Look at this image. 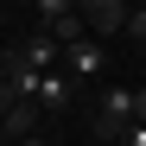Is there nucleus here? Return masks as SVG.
<instances>
[{
	"instance_id": "1",
	"label": "nucleus",
	"mask_w": 146,
	"mask_h": 146,
	"mask_svg": "<svg viewBox=\"0 0 146 146\" xmlns=\"http://www.w3.org/2000/svg\"><path fill=\"white\" fill-rule=\"evenodd\" d=\"M133 108H140V89H121V83H108V89H102V108H95V121H89L95 146H121V133L133 127Z\"/></svg>"
},
{
	"instance_id": "2",
	"label": "nucleus",
	"mask_w": 146,
	"mask_h": 146,
	"mask_svg": "<svg viewBox=\"0 0 146 146\" xmlns=\"http://www.w3.org/2000/svg\"><path fill=\"white\" fill-rule=\"evenodd\" d=\"M64 70H70L76 83H95V76L108 70V44H102V38H83V44H70V51H64Z\"/></svg>"
},
{
	"instance_id": "3",
	"label": "nucleus",
	"mask_w": 146,
	"mask_h": 146,
	"mask_svg": "<svg viewBox=\"0 0 146 146\" xmlns=\"http://www.w3.org/2000/svg\"><path fill=\"white\" fill-rule=\"evenodd\" d=\"M127 0H89L83 19H89V38H108V32H127Z\"/></svg>"
},
{
	"instance_id": "4",
	"label": "nucleus",
	"mask_w": 146,
	"mask_h": 146,
	"mask_svg": "<svg viewBox=\"0 0 146 146\" xmlns=\"http://www.w3.org/2000/svg\"><path fill=\"white\" fill-rule=\"evenodd\" d=\"M70 102H76V76H70V70H44V83H38V108H44V114H64Z\"/></svg>"
},
{
	"instance_id": "5",
	"label": "nucleus",
	"mask_w": 146,
	"mask_h": 146,
	"mask_svg": "<svg viewBox=\"0 0 146 146\" xmlns=\"http://www.w3.org/2000/svg\"><path fill=\"white\" fill-rule=\"evenodd\" d=\"M38 121H44V108H38V102H19L7 121H0V127H7V140L19 146V140H32V133H38Z\"/></svg>"
},
{
	"instance_id": "6",
	"label": "nucleus",
	"mask_w": 146,
	"mask_h": 146,
	"mask_svg": "<svg viewBox=\"0 0 146 146\" xmlns=\"http://www.w3.org/2000/svg\"><path fill=\"white\" fill-rule=\"evenodd\" d=\"M64 13H76V0H38V19H44V26H57Z\"/></svg>"
},
{
	"instance_id": "7",
	"label": "nucleus",
	"mask_w": 146,
	"mask_h": 146,
	"mask_svg": "<svg viewBox=\"0 0 146 146\" xmlns=\"http://www.w3.org/2000/svg\"><path fill=\"white\" fill-rule=\"evenodd\" d=\"M127 38H133V44H146V7H133V13H127Z\"/></svg>"
},
{
	"instance_id": "8",
	"label": "nucleus",
	"mask_w": 146,
	"mask_h": 146,
	"mask_svg": "<svg viewBox=\"0 0 146 146\" xmlns=\"http://www.w3.org/2000/svg\"><path fill=\"white\" fill-rule=\"evenodd\" d=\"M121 146H146V121H133V127L121 133Z\"/></svg>"
},
{
	"instance_id": "9",
	"label": "nucleus",
	"mask_w": 146,
	"mask_h": 146,
	"mask_svg": "<svg viewBox=\"0 0 146 146\" xmlns=\"http://www.w3.org/2000/svg\"><path fill=\"white\" fill-rule=\"evenodd\" d=\"M133 121H146V89H140V108H133Z\"/></svg>"
},
{
	"instance_id": "10",
	"label": "nucleus",
	"mask_w": 146,
	"mask_h": 146,
	"mask_svg": "<svg viewBox=\"0 0 146 146\" xmlns=\"http://www.w3.org/2000/svg\"><path fill=\"white\" fill-rule=\"evenodd\" d=\"M19 146H44V133H32V140H19Z\"/></svg>"
},
{
	"instance_id": "11",
	"label": "nucleus",
	"mask_w": 146,
	"mask_h": 146,
	"mask_svg": "<svg viewBox=\"0 0 146 146\" xmlns=\"http://www.w3.org/2000/svg\"><path fill=\"white\" fill-rule=\"evenodd\" d=\"M76 7H89V0H76Z\"/></svg>"
},
{
	"instance_id": "12",
	"label": "nucleus",
	"mask_w": 146,
	"mask_h": 146,
	"mask_svg": "<svg viewBox=\"0 0 146 146\" xmlns=\"http://www.w3.org/2000/svg\"><path fill=\"white\" fill-rule=\"evenodd\" d=\"M140 7H146V0H140Z\"/></svg>"
}]
</instances>
